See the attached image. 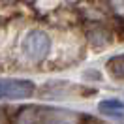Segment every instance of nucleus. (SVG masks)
<instances>
[{
    "label": "nucleus",
    "mask_w": 124,
    "mask_h": 124,
    "mask_svg": "<svg viewBox=\"0 0 124 124\" xmlns=\"http://www.w3.org/2000/svg\"><path fill=\"white\" fill-rule=\"evenodd\" d=\"M17 124H79V115L66 109L32 105L19 113Z\"/></svg>",
    "instance_id": "nucleus-1"
},
{
    "label": "nucleus",
    "mask_w": 124,
    "mask_h": 124,
    "mask_svg": "<svg viewBox=\"0 0 124 124\" xmlns=\"http://www.w3.org/2000/svg\"><path fill=\"white\" fill-rule=\"evenodd\" d=\"M23 54L26 60L30 62H41L49 56L51 51V38L47 36V32L43 30H30L23 38L21 43Z\"/></svg>",
    "instance_id": "nucleus-2"
},
{
    "label": "nucleus",
    "mask_w": 124,
    "mask_h": 124,
    "mask_svg": "<svg viewBox=\"0 0 124 124\" xmlns=\"http://www.w3.org/2000/svg\"><path fill=\"white\" fill-rule=\"evenodd\" d=\"M34 83L26 79H4L0 85V94L6 100H23L34 92Z\"/></svg>",
    "instance_id": "nucleus-3"
},
{
    "label": "nucleus",
    "mask_w": 124,
    "mask_h": 124,
    "mask_svg": "<svg viewBox=\"0 0 124 124\" xmlns=\"http://www.w3.org/2000/svg\"><path fill=\"white\" fill-rule=\"evenodd\" d=\"M100 111L111 118H124V103L118 100H103L100 101Z\"/></svg>",
    "instance_id": "nucleus-4"
},
{
    "label": "nucleus",
    "mask_w": 124,
    "mask_h": 124,
    "mask_svg": "<svg viewBox=\"0 0 124 124\" xmlns=\"http://www.w3.org/2000/svg\"><path fill=\"white\" fill-rule=\"evenodd\" d=\"M107 68H109V71H111L115 77L124 79V54H120V56H113V58L107 62Z\"/></svg>",
    "instance_id": "nucleus-5"
},
{
    "label": "nucleus",
    "mask_w": 124,
    "mask_h": 124,
    "mask_svg": "<svg viewBox=\"0 0 124 124\" xmlns=\"http://www.w3.org/2000/svg\"><path fill=\"white\" fill-rule=\"evenodd\" d=\"M109 4H111V8H113L115 13L124 15V0H109Z\"/></svg>",
    "instance_id": "nucleus-6"
}]
</instances>
